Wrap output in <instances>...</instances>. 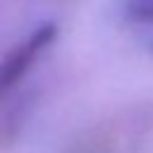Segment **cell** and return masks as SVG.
Wrapping results in <instances>:
<instances>
[{"mask_svg":"<svg viewBox=\"0 0 153 153\" xmlns=\"http://www.w3.org/2000/svg\"><path fill=\"white\" fill-rule=\"evenodd\" d=\"M127 12L134 22H153V0H129Z\"/></svg>","mask_w":153,"mask_h":153,"instance_id":"cell-2","label":"cell"},{"mask_svg":"<svg viewBox=\"0 0 153 153\" xmlns=\"http://www.w3.org/2000/svg\"><path fill=\"white\" fill-rule=\"evenodd\" d=\"M55 38H57V24L43 22L24 41L12 45L0 57V103L31 74V69L48 53V48L55 43Z\"/></svg>","mask_w":153,"mask_h":153,"instance_id":"cell-1","label":"cell"}]
</instances>
